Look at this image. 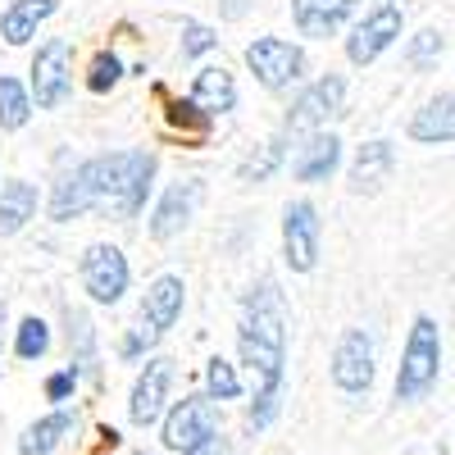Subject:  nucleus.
I'll list each match as a JSON object with an SVG mask.
<instances>
[{
  "label": "nucleus",
  "mask_w": 455,
  "mask_h": 455,
  "mask_svg": "<svg viewBox=\"0 0 455 455\" xmlns=\"http://www.w3.org/2000/svg\"><path fill=\"white\" fill-rule=\"evenodd\" d=\"M237 347H242V364L255 373V401L246 410V424L259 433L274 424L283 405V378H287V300L274 278H259L246 291Z\"/></svg>",
  "instance_id": "f257e3e1"
},
{
  "label": "nucleus",
  "mask_w": 455,
  "mask_h": 455,
  "mask_svg": "<svg viewBox=\"0 0 455 455\" xmlns=\"http://www.w3.org/2000/svg\"><path fill=\"white\" fill-rule=\"evenodd\" d=\"M87 178V196L92 210L105 219H137L146 196H150V178H156V156L150 150H114V156H96L78 164Z\"/></svg>",
  "instance_id": "f03ea898"
},
{
  "label": "nucleus",
  "mask_w": 455,
  "mask_h": 455,
  "mask_svg": "<svg viewBox=\"0 0 455 455\" xmlns=\"http://www.w3.org/2000/svg\"><path fill=\"white\" fill-rule=\"evenodd\" d=\"M437 369H442V332L428 315H414L401 351V369H396V401L401 405L424 401L437 383Z\"/></svg>",
  "instance_id": "7ed1b4c3"
},
{
  "label": "nucleus",
  "mask_w": 455,
  "mask_h": 455,
  "mask_svg": "<svg viewBox=\"0 0 455 455\" xmlns=\"http://www.w3.org/2000/svg\"><path fill=\"white\" fill-rule=\"evenodd\" d=\"M210 442H219V396H210V392L182 396L164 414V446L178 455H192Z\"/></svg>",
  "instance_id": "20e7f679"
},
{
  "label": "nucleus",
  "mask_w": 455,
  "mask_h": 455,
  "mask_svg": "<svg viewBox=\"0 0 455 455\" xmlns=\"http://www.w3.org/2000/svg\"><path fill=\"white\" fill-rule=\"evenodd\" d=\"M78 278H83V291L96 300V306H119L124 291H128V259L119 246H87L83 251V264H78Z\"/></svg>",
  "instance_id": "39448f33"
},
{
  "label": "nucleus",
  "mask_w": 455,
  "mask_h": 455,
  "mask_svg": "<svg viewBox=\"0 0 455 455\" xmlns=\"http://www.w3.org/2000/svg\"><path fill=\"white\" fill-rule=\"evenodd\" d=\"M246 64L269 92H287L306 73V51L287 42V36H259V42L246 46Z\"/></svg>",
  "instance_id": "423d86ee"
},
{
  "label": "nucleus",
  "mask_w": 455,
  "mask_h": 455,
  "mask_svg": "<svg viewBox=\"0 0 455 455\" xmlns=\"http://www.w3.org/2000/svg\"><path fill=\"white\" fill-rule=\"evenodd\" d=\"M319 237H323L319 210L310 201H287V210H283V259H287L291 274H310L319 264Z\"/></svg>",
  "instance_id": "0eeeda50"
},
{
  "label": "nucleus",
  "mask_w": 455,
  "mask_h": 455,
  "mask_svg": "<svg viewBox=\"0 0 455 455\" xmlns=\"http://www.w3.org/2000/svg\"><path fill=\"white\" fill-rule=\"evenodd\" d=\"M373 337L364 328H347L337 337V347H332V383L337 392H347V396H360L373 387Z\"/></svg>",
  "instance_id": "6e6552de"
},
{
  "label": "nucleus",
  "mask_w": 455,
  "mask_h": 455,
  "mask_svg": "<svg viewBox=\"0 0 455 455\" xmlns=\"http://www.w3.org/2000/svg\"><path fill=\"white\" fill-rule=\"evenodd\" d=\"M341 96H347V83L337 78V73H323V78L315 83V87H306L296 100H291V109H287V124H283V132L287 137H306V132H319L332 114L341 109Z\"/></svg>",
  "instance_id": "1a4fd4ad"
},
{
  "label": "nucleus",
  "mask_w": 455,
  "mask_h": 455,
  "mask_svg": "<svg viewBox=\"0 0 455 455\" xmlns=\"http://www.w3.org/2000/svg\"><path fill=\"white\" fill-rule=\"evenodd\" d=\"M173 373L178 364L169 355H156V360H146V369L137 373V383H132V396H128V419L137 428H150L164 414L169 405V392H173Z\"/></svg>",
  "instance_id": "9d476101"
},
{
  "label": "nucleus",
  "mask_w": 455,
  "mask_h": 455,
  "mask_svg": "<svg viewBox=\"0 0 455 455\" xmlns=\"http://www.w3.org/2000/svg\"><path fill=\"white\" fill-rule=\"evenodd\" d=\"M68 87H73V46L64 42V36H55V42H46L42 51H36V60H32V96H36V109L64 105Z\"/></svg>",
  "instance_id": "9b49d317"
},
{
  "label": "nucleus",
  "mask_w": 455,
  "mask_h": 455,
  "mask_svg": "<svg viewBox=\"0 0 455 455\" xmlns=\"http://www.w3.org/2000/svg\"><path fill=\"white\" fill-rule=\"evenodd\" d=\"M401 23H405V19H401V5H378L373 14H364V19L355 23V32L347 36L351 64H373V60L401 36Z\"/></svg>",
  "instance_id": "f8f14e48"
},
{
  "label": "nucleus",
  "mask_w": 455,
  "mask_h": 455,
  "mask_svg": "<svg viewBox=\"0 0 455 455\" xmlns=\"http://www.w3.org/2000/svg\"><path fill=\"white\" fill-rule=\"evenodd\" d=\"M201 192H205L201 182H173L169 192L160 196L156 214H150V237H156V242L178 237L182 228L192 223V214H196V205H201Z\"/></svg>",
  "instance_id": "ddd939ff"
},
{
  "label": "nucleus",
  "mask_w": 455,
  "mask_h": 455,
  "mask_svg": "<svg viewBox=\"0 0 455 455\" xmlns=\"http://www.w3.org/2000/svg\"><path fill=\"white\" fill-rule=\"evenodd\" d=\"M341 164V141L332 132H310V141L291 156V178L296 182H323Z\"/></svg>",
  "instance_id": "4468645a"
},
{
  "label": "nucleus",
  "mask_w": 455,
  "mask_h": 455,
  "mask_svg": "<svg viewBox=\"0 0 455 455\" xmlns=\"http://www.w3.org/2000/svg\"><path fill=\"white\" fill-rule=\"evenodd\" d=\"M410 137H414V141H424V146L455 141V92H442V96H433L428 105L414 109Z\"/></svg>",
  "instance_id": "2eb2a0df"
},
{
  "label": "nucleus",
  "mask_w": 455,
  "mask_h": 455,
  "mask_svg": "<svg viewBox=\"0 0 455 455\" xmlns=\"http://www.w3.org/2000/svg\"><path fill=\"white\" fill-rule=\"evenodd\" d=\"M392 164H396L392 141H364L355 150V164H351V192L355 196H373L378 187L392 178Z\"/></svg>",
  "instance_id": "dca6fc26"
},
{
  "label": "nucleus",
  "mask_w": 455,
  "mask_h": 455,
  "mask_svg": "<svg viewBox=\"0 0 455 455\" xmlns=\"http://www.w3.org/2000/svg\"><path fill=\"white\" fill-rule=\"evenodd\" d=\"M351 10H355V0H291V19L300 36H332L351 19Z\"/></svg>",
  "instance_id": "f3484780"
},
{
  "label": "nucleus",
  "mask_w": 455,
  "mask_h": 455,
  "mask_svg": "<svg viewBox=\"0 0 455 455\" xmlns=\"http://www.w3.org/2000/svg\"><path fill=\"white\" fill-rule=\"evenodd\" d=\"M182 278H173V274H164V278H156L150 283V291H146V300H141V319L156 328V332H169L178 319H182Z\"/></svg>",
  "instance_id": "a211bd4d"
},
{
  "label": "nucleus",
  "mask_w": 455,
  "mask_h": 455,
  "mask_svg": "<svg viewBox=\"0 0 455 455\" xmlns=\"http://www.w3.org/2000/svg\"><path fill=\"white\" fill-rule=\"evenodd\" d=\"M55 10H60V0H14V5L0 14V36H5L10 46H23V42H32L36 28H42Z\"/></svg>",
  "instance_id": "6ab92c4d"
},
{
  "label": "nucleus",
  "mask_w": 455,
  "mask_h": 455,
  "mask_svg": "<svg viewBox=\"0 0 455 455\" xmlns=\"http://www.w3.org/2000/svg\"><path fill=\"white\" fill-rule=\"evenodd\" d=\"M32 214H36V187L23 178H10L0 187V237H14Z\"/></svg>",
  "instance_id": "aec40b11"
},
{
  "label": "nucleus",
  "mask_w": 455,
  "mask_h": 455,
  "mask_svg": "<svg viewBox=\"0 0 455 455\" xmlns=\"http://www.w3.org/2000/svg\"><path fill=\"white\" fill-rule=\"evenodd\" d=\"M73 424H78V414H68V410H55V414H46V419H36L19 437V455H55V446L73 433Z\"/></svg>",
  "instance_id": "412c9836"
},
{
  "label": "nucleus",
  "mask_w": 455,
  "mask_h": 455,
  "mask_svg": "<svg viewBox=\"0 0 455 455\" xmlns=\"http://www.w3.org/2000/svg\"><path fill=\"white\" fill-rule=\"evenodd\" d=\"M192 100L201 105V109H210V114H228L237 105V83H233V73L228 68H201L196 73V83H192Z\"/></svg>",
  "instance_id": "4be33fe9"
},
{
  "label": "nucleus",
  "mask_w": 455,
  "mask_h": 455,
  "mask_svg": "<svg viewBox=\"0 0 455 455\" xmlns=\"http://www.w3.org/2000/svg\"><path fill=\"white\" fill-rule=\"evenodd\" d=\"M92 210V196H87V178L83 169H73L55 182V196H51V219L55 223H68V219H78Z\"/></svg>",
  "instance_id": "5701e85b"
},
{
  "label": "nucleus",
  "mask_w": 455,
  "mask_h": 455,
  "mask_svg": "<svg viewBox=\"0 0 455 455\" xmlns=\"http://www.w3.org/2000/svg\"><path fill=\"white\" fill-rule=\"evenodd\" d=\"M28 114H32V96L23 92V83L10 78V73H0V128L19 132L28 124Z\"/></svg>",
  "instance_id": "b1692460"
},
{
  "label": "nucleus",
  "mask_w": 455,
  "mask_h": 455,
  "mask_svg": "<svg viewBox=\"0 0 455 455\" xmlns=\"http://www.w3.org/2000/svg\"><path fill=\"white\" fill-rule=\"evenodd\" d=\"M14 351H19V360H42L51 351V328L36 319V315L23 319L19 323V337H14Z\"/></svg>",
  "instance_id": "393cba45"
},
{
  "label": "nucleus",
  "mask_w": 455,
  "mask_h": 455,
  "mask_svg": "<svg viewBox=\"0 0 455 455\" xmlns=\"http://www.w3.org/2000/svg\"><path fill=\"white\" fill-rule=\"evenodd\" d=\"M278 164H283V137H278V141H264L251 160H242L237 178H242V182H264V178H269Z\"/></svg>",
  "instance_id": "a878e982"
},
{
  "label": "nucleus",
  "mask_w": 455,
  "mask_h": 455,
  "mask_svg": "<svg viewBox=\"0 0 455 455\" xmlns=\"http://www.w3.org/2000/svg\"><path fill=\"white\" fill-rule=\"evenodd\" d=\"M205 387H210V396H219V401H237L242 396V378H237V369L228 364V360H210L205 364Z\"/></svg>",
  "instance_id": "bb28decb"
},
{
  "label": "nucleus",
  "mask_w": 455,
  "mask_h": 455,
  "mask_svg": "<svg viewBox=\"0 0 455 455\" xmlns=\"http://www.w3.org/2000/svg\"><path fill=\"white\" fill-rule=\"evenodd\" d=\"M68 341H78V360H73V369H78V373L87 369L92 373L96 369V351H92L96 347V332H92V319L87 315H68Z\"/></svg>",
  "instance_id": "cd10ccee"
},
{
  "label": "nucleus",
  "mask_w": 455,
  "mask_h": 455,
  "mask_svg": "<svg viewBox=\"0 0 455 455\" xmlns=\"http://www.w3.org/2000/svg\"><path fill=\"white\" fill-rule=\"evenodd\" d=\"M124 78V64H119V55H114V51H100L96 60H92V73H87V87L100 96V92H109L114 83H119Z\"/></svg>",
  "instance_id": "c85d7f7f"
},
{
  "label": "nucleus",
  "mask_w": 455,
  "mask_h": 455,
  "mask_svg": "<svg viewBox=\"0 0 455 455\" xmlns=\"http://www.w3.org/2000/svg\"><path fill=\"white\" fill-rule=\"evenodd\" d=\"M437 55H442V32H433V28H424V32L405 46V60H410L414 68H433Z\"/></svg>",
  "instance_id": "c756f323"
},
{
  "label": "nucleus",
  "mask_w": 455,
  "mask_h": 455,
  "mask_svg": "<svg viewBox=\"0 0 455 455\" xmlns=\"http://www.w3.org/2000/svg\"><path fill=\"white\" fill-rule=\"evenodd\" d=\"M160 337H164V332H156V328H150V323L141 319V323H137V328L119 341V355H124V360H141V355H146V351L160 341Z\"/></svg>",
  "instance_id": "7c9ffc66"
},
{
  "label": "nucleus",
  "mask_w": 455,
  "mask_h": 455,
  "mask_svg": "<svg viewBox=\"0 0 455 455\" xmlns=\"http://www.w3.org/2000/svg\"><path fill=\"white\" fill-rule=\"evenodd\" d=\"M214 46H219V36L205 23H182V60H196V55H205Z\"/></svg>",
  "instance_id": "2f4dec72"
},
{
  "label": "nucleus",
  "mask_w": 455,
  "mask_h": 455,
  "mask_svg": "<svg viewBox=\"0 0 455 455\" xmlns=\"http://www.w3.org/2000/svg\"><path fill=\"white\" fill-rule=\"evenodd\" d=\"M73 387H78V369H73V364L46 378V396H51V401H68V396H73Z\"/></svg>",
  "instance_id": "473e14b6"
},
{
  "label": "nucleus",
  "mask_w": 455,
  "mask_h": 455,
  "mask_svg": "<svg viewBox=\"0 0 455 455\" xmlns=\"http://www.w3.org/2000/svg\"><path fill=\"white\" fill-rule=\"evenodd\" d=\"M246 10H251V0H219L223 19H246Z\"/></svg>",
  "instance_id": "72a5a7b5"
},
{
  "label": "nucleus",
  "mask_w": 455,
  "mask_h": 455,
  "mask_svg": "<svg viewBox=\"0 0 455 455\" xmlns=\"http://www.w3.org/2000/svg\"><path fill=\"white\" fill-rule=\"evenodd\" d=\"M192 455H228V446H223V442H210V446H201V451H192Z\"/></svg>",
  "instance_id": "f704fd0d"
},
{
  "label": "nucleus",
  "mask_w": 455,
  "mask_h": 455,
  "mask_svg": "<svg viewBox=\"0 0 455 455\" xmlns=\"http://www.w3.org/2000/svg\"><path fill=\"white\" fill-rule=\"evenodd\" d=\"M5 319H10V310H5V300H0V351H5Z\"/></svg>",
  "instance_id": "c9c22d12"
},
{
  "label": "nucleus",
  "mask_w": 455,
  "mask_h": 455,
  "mask_svg": "<svg viewBox=\"0 0 455 455\" xmlns=\"http://www.w3.org/2000/svg\"><path fill=\"white\" fill-rule=\"evenodd\" d=\"M137 455H150V451H137Z\"/></svg>",
  "instance_id": "e433bc0d"
}]
</instances>
